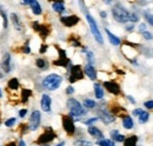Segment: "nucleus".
<instances>
[{
	"instance_id": "2f4dec72",
	"label": "nucleus",
	"mask_w": 153,
	"mask_h": 146,
	"mask_svg": "<svg viewBox=\"0 0 153 146\" xmlns=\"http://www.w3.org/2000/svg\"><path fill=\"white\" fill-rule=\"evenodd\" d=\"M14 124H15V118H11V119H8L7 121H5V125L8 126V127H9V126H13Z\"/></svg>"
},
{
	"instance_id": "39448f33",
	"label": "nucleus",
	"mask_w": 153,
	"mask_h": 146,
	"mask_svg": "<svg viewBox=\"0 0 153 146\" xmlns=\"http://www.w3.org/2000/svg\"><path fill=\"white\" fill-rule=\"evenodd\" d=\"M54 138H55V133H54V131L52 130L51 127H47V129L45 130V132H44V133L38 138L37 143H38V144H43V145H45L46 143L52 142Z\"/></svg>"
},
{
	"instance_id": "5701e85b",
	"label": "nucleus",
	"mask_w": 153,
	"mask_h": 146,
	"mask_svg": "<svg viewBox=\"0 0 153 146\" xmlns=\"http://www.w3.org/2000/svg\"><path fill=\"white\" fill-rule=\"evenodd\" d=\"M32 96V91L31 90H26V89H24L22 91H21V97H22V102L24 104H26L27 102V100H28V98Z\"/></svg>"
},
{
	"instance_id": "79ce46f5",
	"label": "nucleus",
	"mask_w": 153,
	"mask_h": 146,
	"mask_svg": "<svg viewBox=\"0 0 153 146\" xmlns=\"http://www.w3.org/2000/svg\"><path fill=\"white\" fill-rule=\"evenodd\" d=\"M22 52H25V53H30V47H28V44H26V45L24 46Z\"/></svg>"
},
{
	"instance_id": "6e6552de",
	"label": "nucleus",
	"mask_w": 153,
	"mask_h": 146,
	"mask_svg": "<svg viewBox=\"0 0 153 146\" xmlns=\"http://www.w3.org/2000/svg\"><path fill=\"white\" fill-rule=\"evenodd\" d=\"M40 119H41V115H40V112L39 111H34L30 118V126H31V130H37L40 125Z\"/></svg>"
},
{
	"instance_id": "de8ad7c7",
	"label": "nucleus",
	"mask_w": 153,
	"mask_h": 146,
	"mask_svg": "<svg viewBox=\"0 0 153 146\" xmlns=\"http://www.w3.org/2000/svg\"><path fill=\"white\" fill-rule=\"evenodd\" d=\"M126 30H127V31H132V30H133V25H130V26H127V27H126Z\"/></svg>"
},
{
	"instance_id": "cd10ccee",
	"label": "nucleus",
	"mask_w": 153,
	"mask_h": 146,
	"mask_svg": "<svg viewBox=\"0 0 153 146\" xmlns=\"http://www.w3.org/2000/svg\"><path fill=\"white\" fill-rule=\"evenodd\" d=\"M149 120V112H144L143 111V113L139 115V121L140 123H146Z\"/></svg>"
},
{
	"instance_id": "3c124183",
	"label": "nucleus",
	"mask_w": 153,
	"mask_h": 146,
	"mask_svg": "<svg viewBox=\"0 0 153 146\" xmlns=\"http://www.w3.org/2000/svg\"><path fill=\"white\" fill-rule=\"evenodd\" d=\"M65 145V143H60V144H58L57 146H64Z\"/></svg>"
},
{
	"instance_id": "a18cd8bd",
	"label": "nucleus",
	"mask_w": 153,
	"mask_h": 146,
	"mask_svg": "<svg viewBox=\"0 0 153 146\" xmlns=\"http://www.w3.org/2000/svg\"><path fill=\"white\" fill-rule=\"evenodd\" d=\"M139 31H141V32H145V25H144V24H141V25H140V27H139Z\"/></svg>"
},
{
	"instance_id": "9b49d317",
	"label": "nucleus",
	"mask_w": 153,
	"mask_h": 146,
	"mask_svg": "<svg viewBox=\"0 0 153 146\" xmlns=\"http://www.w3.org/2000/svg\"><path fill=\"white\" fill-rule=\"evenodd\" d=\"M104 86L107 89L108 92H111L113 94H119L120 93V86L115 81H105Z\"/></svg>"
},
{
	"instance_id": "20e7f679",
	"label": "nucleus",
	"mask_w": 153,
	"mask_h": 146,
	"mask_svg": "<svg viewBox=\"0 0 153 146\" xmlns=\"http://www.w3.org/2000/svg\"><path fill=\"white\" fill-rule=\"evenodd\" d=\"M86 19H87V21H88V25H90L91 32H92V34L94 36V39H96L99 44H104L102 33H100V31H99V28H98V26H97L96 20H94V19L92 18V15H90V14H87V15H86Z\"/></svg>"
},
{
	"instance_id": "a19ab883",
	"label": "nucleus",
	"mask_w": 153,
	"mask_h": 146,
	"mask_svg": "<svg viewBox=\"0 0 153 146\" xmlns=\"http://www.w3.org/2000/svg\"><path fill=\"white\" fill-rule=\"evenodd\" d=\"M26 113H27V110H21V111L19 112V115H20L21 118H24V117L26 115Z\"/></svg>"
},
{
	"instance_id": "9d476101",
	"label": "nucleus",
	"mask_w": 153,
	"mask_h": 146,
	"mask_svg": "<svg viewBox=\"0 0 153 146\" xmlns=\"http://www.w3.org/2000/svg\"><path fill=\"white\" fill-rule=\"evenodd\" d=\"M60 21L66 26V27H72L79 23V18L77 15H70V17H62Z\"/></svg>"
},
{
	"instance_id": "dca6fc26",
	"label": "nucleus",
	"mask_w": 153,
	"mask_h": 146,
	"mask_svg": "<svg viewBox=\"0 0 153 146\" xmlns=\"http://www.w3.org/2000/svg\"><path fill=\"white\" fill-rule=\"evenodd\" d=\"M11 19H12V23H13L14 27H15L18 31L22 30V25H21V23H20V19L18 18V15H17V14L12 13V14H11Z\"/></svg>"
},
{
	"instance_id": "f03ea898",
	"label": "nucleus",
	"mask_w": 153,
	"mask_h": 146,
	"mask_svg": "<svg viewBox=\"0 0 153 146\" xmlns=\"http://www.w3.org/2000/svg\"><path fill=\"white\" fill-rule=\"evenodd\" d=\"M112 14H113L114 19L117 21H119V23H126V21L130 20V12L126 8H124L123 6H119L118 5V6L113 7Z\"/></svg>"
},
{
	"instance_id": "6ab92c4d",
	"label": "nucleus",
	"mask_w": 153,
	"mask_h": 146,
	"mask_svg": "<svg viewBox=\"0 0 153 146\" xmlns=\"http://www.w3.org/2000/svg\"><path fill=\"white\" fill-rule=\"evenodd\" d=\"M106 33H107V36H108L109 41H111L113 45H120V39H119L118 37H115L113 33H111L109 30H106Z\"/></svg>"
},
{
	"instance_id": "58836bf2",
	"label": "nucleus",
	"mask_w": 153,
	"mask_h": 146,
	"mask_svg": "<svg viewBox=\"0 0 153 146\" xmlns=\"http://www.w3.org/2000/svg\"><path fill=\"white\" fill-rule=\"evenodd\" d=\"M130 20H132V21H137V20H138L137 14H130Z\"/></svg>"
},
{
	"instance_id": "ea45409f",
	"label": "nucleus",
	"mask_w": 153,
	"mask_h": 146,
	"mask_svg": "<svg viewBox=\"0 0 153 146\" xmlns=\"http://www.w3.org/2000/svg\"><path fill=\"white\" fill-rule=\"evenodd\" d=\"M66 92H67V94H72V93L74 92V89H73L72 86H68L67 90H66Z\"/></svg>"
},
{
	"instance_id": "412c9836",
	"label": "nucleus",
	"mask_w": 153,
	"mask_h": 146,
	"mask_svg": "<svg viewBox=\"0 0 153 146\" xmlns=\"http://www.w3.org/2000/svg\"><path fill=\"white\" fill-rule=\"evenodd\" d=\"M52 7H53V9H54L55 12H58V13H61V12H64V11H65V6H64V2H61V1H57V2H53Z\"/></svg>"
},
{
	"instance_id": "0eeeda50",
	"label": "nucleus",
	"mask_w": 153,
	"mask_h": 146,
	"mask_svg": "<svg viewBox=\"0 0 153 146\" xmlns=\"http://www.w3.org/2000/svg\"><path fill=\"white\" fill-rule=\"evenodd\" d=\"M84 78L81 67L79 65H74L71 68V74H70V83H75L77 80H81Z\"/></svg>"
},
{
	"instance_id": "37998d69",
	"label": "nucleus",
	"mask_w": 153,
	"mask_h": 146,
	"mask_svg": "<svg viewBox=\"0 0 153 146\" xmlns=\"http://www.w3.org/2000/svg\"><path fill=\"white\" fill-rule=\"evenodd\" d=\"M94 121H97V118H92V119H88V120L86 121V124H87V125H90V124H92V123H94Z\"/></svg>"
},
{
	"instance_id": "e433bc0d",
	"label": "nucleus",
	"mask_w": 153,
	"mask_h": 146,
	"mask_svg": "<svg viewBox=\"0 0 153 146\" xmlns=\"http://www.w3.org/2000/svg\"><path fill=\"white\" fill-rule=\"evenodd\" d=\"M145 106H146L147 108H153V100L146 101V102H145Z\"/></svg>"
},
{
	"instance_id": "f257e3e1",
	"label": "nucleus",
	"mask_w": 153,
	"mask_h": 146,
	"mask_svg": "<svg viewBox=\"0 0 153 146\" xmlns=\"http://www.w3.org/2000/svg\"><path fill=\"white\" fill-rule=\"evenodd\" d=\"M61 81H62V78L60 76H58V74H50V76H47L44 79L43 85H44L45 89H47L50 91H54V90H57L60 86Z\"/></svg>"
},
{
	"instance_id": "ddd939ff",
	"label": "nucleus",
	"mask_w": 153,
	"mask_h": 146,
	"mask_svg": "<svg viewBox=\"0 0 153 146\" xmlns=\"http://www.w3.org/2000/svg\"><path fill=\"white\" fill-rule=\"evenodd\" d=\"M2 70L5 73H8L11 71V55L6 53L2 58Z\"/></svg>"
},
{
	"instance_id": "6e6d98bb",
	"label": "nucleus",
	"mask_w": 153,
	"mask_h": 146,
	"mask_svg": "<svg viewBox=\"0 0 153 146\" xmlns=\"http://www.w3.org/2000/svg\"><path fill=\"white\" fill-rule=\"evenodd\" d=\"M41 146H49V145H41Z\"/></svg>"
},
{
	"instance_id": "1a4fd4ad",
	"label": "nucleus",
	"mask_w": 153,
	"mask_h": 146,
	"mask_svg": "<svg viewBox=\"0 0 153 146\" xmlns=\"http://www.w3.org/2000/svg\"><path fill=\"white\" fill-rule=\"evenodd\" d=\"M58 51H59V59L55 60L53 64L57 65V66H64V67H66L70 64V60L66 57V52L61 49H58Z\"/></svg>"
},
{
	"instance_id": "aec40b11",
	"label": "nucleus",
	"mask_w": 153,
	"mask_h": 146,
	"mask_svg": "<svg viewBox=\"0 0 153 146\" xmlns=\"http://www.w3.org/2000/svg\"><path fill=\"white\" fill-rule=\"evenodd\" d=\"M88 133L91 134V136H93V137H96V138H102V131L99 130V129H97V127H88Z\"/></svg>"
},
{
	"instance_id": "393cba45",
	"label": "nucleus",
	"mask_w": 153,
	"mask_h": 146,
	"mask_svg": "<svg viewBox=\"0 0 153 146\" xmlns=\"http://www.w3.org/2000/svg\"><path fill=\"white\" fill-rule=\"evenodd\" d=\"M123 126H124L125 129H127V130L132 129V127H133V121H132V119H131L130 117H125L124 120H123Z\"/></svg>"
},
{
	"instance_id": "c85d7f7f",
	"label": "nucleus",
	"mask_w": 153,
	"mask_h": 146,
	"mask_svg": "<svg viewBox=\"0 0 153 146\" xmlns=\"http://www.w3.org/2000/svg\"><path fill=\"white\" fill-rule=\"evenodd\" d=\"M84 105H85L87 108H93V107L96 106V102H94L93 100H91V99H86V100L84 101Z\"/></svg>"
},
{
	"instance_id": "423d86ee",
	"label": "nucleus",
	"mask_w": 153,
	"mask_h": 146,
	"mask_svg": "<svg viewBox=\"0 0 153 146\" xmlns=\"http://www.w3.org/2000/svg\"><path fill=\"white\" fill-rule=\"evenodd\" d=\"M62 126L66 131L67 134L72 136L75 131V126H74V123L72 120V118L70 115H62Z\"/></svg>"
},
{
	"instance_id": "2eb2a0df",
	"label": "nucleus",
	"mask_w": 153,
	"mask_h": 146,
	"mask_svg": "<svg viewBox=\"0 0 153 146\" xmlns=\"http://www.w3.org/2000/svg\"><path fill=\"white\" fill-rule=\"evenodd\" d=\"M33 26H34V30L36 31H38L39 33H40V36H41V38H46L47 36H49V33H50V30L46 27V26H40V25H38L37 23L36 24H33Z\"/></svg>"
},
{
	"instance_id": "4be33fe9",
	"label": "nucleus",
	"mask_w": 153,
	"mask_h": 146,
	"mask_svg": "<svg viewBox=\"0 0 153 146\" xmlns=\"http://www.w3.org/2000/svg\"><path fill=\"white\" fill-rule=\"evenodd\" d=\"M102 119L106 123V124H108V123H112V121L114 120V117L111 115L109 113L105 112V111H102Z\"/></svg>"
},
{
	"instance_id": "4468645a",
	"label": "nucleus",
	"mask_w": 153,
	"mask_h": 146,
	"mask_svg": "<svg viewBox=\"0 0 153 146\" xmlns=\"http://www.w3.org/2000/svg\"><path fill=\"white\" fill-rule=\"evenodd\" d=\"M85 74H86L90 79H92V80H94V79L97 78V71H96V68H94L91 64H88V65L85 66Z\"/></svg>"
},
{
	"instance_id": "09e8293b",
	"label": "nucleus",
	"mask_w": 153,
	"mask_h": 146,
	"mask_svg": "<svg viewBox=\"0 0 153 146\" xmlns=\"http://www.w3.org/2000/svg\"><path fill=\"white\" fill-rule=\"evenodd\" d=\"M6 146H15V144H14L13 142H11V143H8V144H7Z\"/></svg>"
},
{
	"instance_id": "b1692460",
	"label": "nucleus",
	"mask_w": 153,
	"mask_h": 146,
	"mask_svg": "<svg viewBox=\"0 0 153 146\" xmlns=\"http://www.w3.org/2000/svg\"><path fill=\"white\" fill-rule=\"evenodd\" d=\"M8 87L11 89V90H17L18 87H19V81H18V79H15V78H12V79H9L8 80Z\"/></svg>"
},
{
	"instance_id": "c756f323",
	"label": "nucleus",
	"mask_w": 153,
	"mask_h": 146,
	"mask_svg": "<svg viewBox=\"0 0 153 146\" xmlns=\"http://www.w3.org/2000/svg\"><path fill=\"white\" fill-rule=\"evenodd\" d=\"M0 14L2 17V21H4V28H7V17H6V13L2 11V8L0 7Z\"/></svg>"
},
{
	"instance_id": "8fccbe9b",
	"label": "nucleus",
	"mask_w": 153,
	"mask_h": 146,
	"mask_svg": "<svg viewBox=\"0 0 153 146\" xmlns=\"http://www.w3.org/2000/svg\"><path fill=\"white\" fill-rule=\"evenodd\" d=\"M19 146H26V145H25V143H24V142H22V140H21V142H20V143H19Z\"/></svg>"
},
{
	"instance_id": "7ed1b4c3",
	"label": "nucleus",
	"mask_w": 153,
	"mask_h": 146,
	"mask_svg": "<svg viewBox=\"0 0 153 146\" xmlns=\"http://www.w3.org/2000/svg\"><path fill=\"white\" fill-rule=\"evenodd\" d=\"M67 107H68L71 114L74 115V117H81V115H84L86 113L84 107H83V105L79 101H77L75 99H68Z\"/></svg>"
},
{
	"instance_id": "7c9ffc66",
	"label": "nucleus",
	"mask_w": 153,
	"mask_h": 146,
	"mask_svg": "<svg viewBox=\"0 0 153 146\" xmlns=\"http://www.w3.org/2000/svg\"><path fill=\"white\" fill-rule=\"evenodd\" d=\"M37 66L39 67V68H45L46 67V61L44 60V59H37Z\"/></svg>"
},
{
	"instance_id": "f3484780",
	"label": "nucleus",
	"mask_w": 153,
	"mask_h": 146,
	"mask_svg": "<svg viewBox=\"0 0 153 146\" xmlns=\"http://www.w3.org/2000/svg\"><path fill=\"white\" fill-rule=\"evenodd\" d=\"M31 6H32V11H33V13H34L36 15L41 14V7H40V5H39V2H38L37 0L31 1Z\"/></svg>"
},
{
	"instance_id": "864d4df0",
	"label": "nucleus",
	"mask_w": 153,
	"mask_h": 146,
	"mask_svg": "<svg viewBox=\"0 0 153 146\" xmlns=\"http://www.w3.org/2000/svg\"><path fill=\"white\" fill-rule=\"evenodd\" d=\"M1 96H2V94H1V90H0V97H1Z\"/></svg>"
},
{
	"instance_id": "49530a36",
	"label": "nucleus",
	"mask_w": 153,
	"mask_h": 146,
	"mask_svg": "<svg viewBox=\"0 0 153 146\" xmlns=\"http://www.w3.org/2000/svg\"><path fill=\"white\" fill-rule=\"evenodd\" d=\"M118 134H119V133H118V131H114V132H112V137H113V138H115Z\"/></svg>"
},
{
	"instance_id": "a878e982",
	"label": "nucleus",
	"mask_w": 153,
	"mask_h": 146,
	"mask_svg": "<svg viewBox=\"0 0 153 146\" xmlns=\"http://www.w3.org/2000/svg\"><path fill=\"white\" fill-rule=\"evenodd\" d=\"M94 92H96V97L98 99H102L104 97V91H102L100 84H94Z\"/></svg>"
},
{
	"instance_id": "c9c22d12",
	"label": "nucleus",
	"mask_w": 153,
	"mask_h": 146,
	"mask_svg": "<svg viewBox=\"0 0 153 146\" xmlns=\"http://www.w3.org/2000/svg\"><path fill=\"white\" fill-rule=\"evenodd\" d=\"M114 140H117V142H124V140H125V137L121 136V134H118V136L114 138Z\"/></svg>"
},
{
	"instance_id": "f8f14e48",
	"label": "nucleus",
	"mask_w": 153,
	"mask_h": 146,
	"mask_svg": "<svg viewBox=\"0 0 153 146\" xmlns=\"http://www.w3.org/2000/svg\"><path fill=\"white\" fill-rule=\"evenodd\" d=\"M41 108L45 111V112H50L51 111V98L49 97L47 94H44L41 97Z\"/></svg>"
},
{
	"instance_id": "473e14b6",
	"label": "nucleus",
	"mask_w": 153,
	"mask_h": 146,
	"mask_svg": "<svg viewBox=\"0 0 153 146\" xmlns=\"http://www.w3.org/2000/svg\"><path fill=\"white\" fill-rule=\"evenodd\" d=\"M77 146H92L90 142H85V140H79L77 143Z\"/></svg>"
},
{
	"instance_id": "c03bdc74",
	"label": "nucleus",
	"mask_w": 153,
	"mask_h": 146,
	"mask_svg": "<svg viewBox=\"0 0 153 146\" xmlns=\"http://www.w3.org/2000/svg\"><path fill=\"white\" fill-rule=\"evenodd\" d=\"M46 49H47V46H46V45H41V47H40V53L46 52Z\"/></svg>"
},
{
	"instance_id": "603ef678",
	"label": "nucleus",
	"mask_w": 153,
	"mask_h": 146,
	"mask_svg": "<svg viewBox=\"0 0 153 146\" xmlns=\"http://www.w3.org/2000/svg\"><path fill=\"white\" fill-rule=\"evenodd\" d=\"M102 17H106V13L105 12H102Z\"/></svg>"
},
{
	"instance_id": "f704fd0d",
	"label": "nucleus",
	"mask_w": 153,
	"mask_h": 146,
	"mask_svg": "<svg viewBox=\"0 0 153 146\" xmlns=\"http://www.w3.org/2000/svg\"><path fill=\"white\" fill-rule=\"evenodd\" d=\"M143 36H144V38L145 39H153V36H152V33H150V32H143Z\"/></svg>"
},
{
	"instance_id": "72a5a7b5",
	"label": "nucleus",
	"mask_w": 153,
	"mask_h": 146,
	"mask_svg": "<svg viewBox=\"0 0 153 146\" xmlns=\"http://www.w3.org/2000/svg\"><path fill=\"white\" fill-rule=\"evenodd\" d=\"M145 17H146V20L149 21V24H151V25H153V14H145Z\"/></svg>"
},
{
	"instance_id": "bb28decb",
	"label": "nucleus",
	"mask_w": 153,
	"mask_h": 146,
	"mask_svg": "<svg viewBox=\"0 0 153 146\" xmlns=\"http://www.w3.org/2000/svg\"><path fill=\"white\" fill-rule=\"evenodd\" d=\"M97 144L99 146H114V143L112 140H108V139H102Z\"/></svg>"
},
{
	"instance_id": "a211bd4d",
	"label": "nucleus",
	"mask_w": 153,
	"mask_h": 146,
	"mask_svg": "<svg viewBox=\"0 0 153 146\" xmlns=\"http://www.w3.org/2000/svg\"><path fill=\"white\" fill-rule=\"evenodd\" d=\"M137 142H138L137 136H131L124 140V146H136Z\"/></svg>"
},
{
	"instance_id": "4c0bfd02",
	"label": "nucleus",
	"mask_w": 153,
	"mask_h": 146,
	"mask_svg": "<svg viewBox=\"0 0 153 146\" xmlns=\"http://www.w3.org/2000/svg\"><path fill=\"white\" fill-rule=\"evenodd\" d=\"M141 113H143V110H140V108H137V110L133 111V114H134V115H138V117H139Z\"/></svg>"
},
{
	"instance_id": "5fc2aeb1",
	"label": "nucleus",
	"mask_w": 153,
	"mask_h": 146,
	"mask_svg": "<svg viewBox=\"0 0 153 146\" xmlns=\"http://www.w3.org/2000/svg\"><path fill=\"white\" fill-rule=\"evenodd\" d=\"M1 77H2V74H1V73H0V78H1Z\"/></svg>"
}]
</instances>
